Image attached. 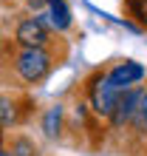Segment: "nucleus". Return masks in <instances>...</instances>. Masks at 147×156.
I'll list each match as a JSON object with an SVG mask.
<instances>
[{
	"label": "nucleus",
	"mask_w": 147,
	"mask_h": 156,
	"mask_svg": "<svg viewBox=\"0 0 147 156\" xmlns=\"http://www.w3.org/2000/svg\"><path fill=\"white\" fill-rule=\"evenodd\" d=\"M147 77V68L136 60H113L105 66V80L116 94H125L127 88H136Z\"/></svg>",
	"instance_id": "obj_4"
},
{
	"label": "nucleus",
	"mask_w": 147,
	"mask_h": 156,
	"mask_svg": "<svg viewBox=\"0 0 147 156\" xmlns=\"http://www.w3.org/2000/svg\"><path fill=\"white\" fill-rule=\"evenodd\" d=\"M142 153H144V156H147V142H144V148H142Z\"/></svg>",
	"instance_id": "obj_9"
},
{
	"label": "nucleus",
	"mask_w": 147,
	"mask_h": 156,
	"mask_svg": "<svg viewBox=\"0 0 147 156\" xmlns=\"http://www.w3.org/2000/svg\"><path fill=\"white\" fill-rule=\"evenodd\" d=\"M62 128H65V111L60 105H51L43 114V133L48 139H62Z\"/></svg>",
	"instance_id": "obj_6"
},
{
	"label": "nucleus",
	"mask_w": 147,
	"mask_h": 156,
	"mask_svg": "<svg viewBox=\"0 0 147 156\" xmlns=\"http://www.w3.org/2000/svg\"><path fill=\"white\" fill-rule=\"evenodd\" d=\"M0 156H9V153H6V151H3V148H0Z\"/></svg>",
	"instance_id": "obj_10"
},
{
	"label": "nucleus",
	"mask_w": 147,
	"mask_h": 156,
	"mask_svg": "<svg viewBox=\"0 0 147 156\" xmlns=\"http://www.w3.org/2000/svg\"><path fill=\"white\" fill-rule=\"evenodd\" d=\"M9 40L26 48H51V51H68V40L62 34H54L40 17L34 14H14L12 26H9Z\"/></svg>",
	"instance_id": "obj_2"
},
{
	"label": "nucleus",
	"mask_w": 147,
	"mask_h": 156,
	"mask_svg": "<svg viewBox=\"0 0 147 156\" xmlns=\"http://www.w3.org/2000/svg\"><path fill=\"white\" fill-rule=\"evenodd\" d=\"M65 57L68 51L26 48L0 34V91H29L34 85H43Z\"/></svg>",
	"instance_id": "obj_1"
},
{
	"label": "nucleus",
	"mask_w": 147,
	"mask_h": 156,
	"mask_svg": "<svg viewBox=\"0 0 147 156\" xmlns=\"http://www.w3.org/2000/svg\"><path fill=\"white\" fill-rule=\"evenodd\" d=\"M9 156H43L40 142L29 136L26 131H3V142H0Z\"/></svg>",
	"instance_id": "obj_5"
},
{
	"label": "nucleus",
	"mask_w": 147,
	"mask_h": 156,
	"mask_svg": "<svg viewBox=\"0 0 147 156\" xmlns=\"http://www.w3.org/2000/svg\"><path fill=\"white\" fill-rule=\"evenodd\" d=\"M122 14L147 31V0H122Z\"/></svg>",
	"instance_id": "obj_7"
},
{
	"label": "nucleus",
	"mask_w": 147,
	"mask_h": 156,
	"mask_svg": "<svg viewBox=\"0 0 147 156\" xmlns=\"http://www.w3.org/2000/svg\"><path fill=\"white\" fill-rule=\"evenodd\" d=\"M0 142H3V128H0Z\"/></svg>",
	"instance_id": "obj_11"
},
{
	"label": "nucleus",
	"mask_w": 147,
	"mask_h": 156,
	"mask_svg": "<svg viewBox=\"0 0 147 156\" xmlns=\"http://www.w3.org/2000/svg\"><path fill=\"white\" fill-rule=\"evenodd\" d=\"M34 97L29 91H0V128L17 131L34 116Z\"/></svg>",
	"instance_id": "obj_3"
},
{
	"label": "nucleus",
	"mask_w": 147,
	"mask_h": 156,
	"mask_svg": "<svg viewBox=\"0 0 147 156\" xmlns=\"http://www.w3.org/2000/svg\"><path fill=\"white\" fill-rule=\"evenodd\" d=\"M147 80V77H144ZM136 128L147 139V85H142V99H139V114H136Z\"/></svg>",
	"instance_id": "obj_8"
},
{
	"label": "nucleus",
	"mask_w": 147,
	"mask_h": 156,
	"mask_svg": "<svg viewBox=\"0 0 147 156\" xmlns=\"http://www.w3.org/2000/svg\"><path fill=\"white\" fill-rule=\"evenodd\" d=\"M0 3H9V0H0Z\"/></svg>",
	"instance_id": "obj_12"
}]
</instances>
